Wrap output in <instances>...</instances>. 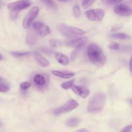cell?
Segmentation results:
<instances>
[{
	"label": "cell",
	"instance_id": "cell-1",
	"mask_svg": "<svg viewBox=\"0 0 132 132\" xmlns=\"http://www.w3.org/2000/svg\"><path fill=\"white\" fill-rule=\"evenodd\" d=\"M87 55L91 62L97 67H102L106 62V57L100 47L95 44L91 43L87 47Z\"/></svg>",
	"mask_w": 132,
	"mask_h": 132
},
{
	"label": "cell",
	"instance_id": "cell-2",
	"mask_svg": "<svg viewBox=\"0 0 132 132\" xmlns=\"http://www.w3.org/2000/svg\"><path fill=\"white\" fill-rule=\"evenodd\" d=\"M106 100V95L104 92H96L89 100L87 107L88 111L90 113H96L101 111L105 106Z\"/></svg>",
	"mask_w": 132,
	"mask_h": 132
},
{
	"label": "cell",
	"instance_id": "cell-3",
	"mask_svg": "<svg viewBox=\"0 0 132 132\" xmlns=\"http://www.w3.org/2000/svg\"><path fill=\"white\" fill-rule=\"evenodd\" d=\"M57 29L60 34L69 38H78L86 34V32L78 28L68 26L65 24H60L57 26Z\"/></svg>",
	"mask_w": 132,
	"mask_h": 132
},
{
	"label": "cell",
	"instance_id": "cell-4",
	"mask_svg": "<svg viewBox=\"0 0 132 132\" xmlns=\"http://www.w3.org/2000/svg\"><path fill=\"white\" fill-rule=\"evenodd\" d=\"M32 81L37 89L41 91H44L48 86L49 76L45 73H37L32 76Z\"/></svg>",
	"mask_w": 132,
	"mask_h": 132
},
{
	"label": "cell",
	"instance_id": "cell-5",
	"mask_svg": "<svg viewBox=\"0 0 132 132\" xmlns=\"http://www.w3.org/2000/svg\"><path fill=\"white\" fill-rule=\"evenodd\" d=\"M32 3L30 0H20L9 4L7 8L10 12L18 13L20 11L29 7Z\"/></svg>",
	"mask_w": 132,
	"mask_h": 132
},
{
	"label": "cell",
	"instance_id": "cell-6",
	"mask_svg": "<svg viewBox=\"0 0 132 132\" xmlns=\"http://www.w3.org/2000/svg\"><path fill=\"white\" fill-rule=\"evenodd\" d=\"M39 12V8L37 6L33 7L24 18L23 22V26L25 29H28L32 24L34 21L37 18Z\"/></svg>",
	"mask_w": 132,
	"mask_h": 132
},
{
	"label": "cell",
	"instance_id": "cell-7",
	"mask_svg": "<svg viewBox=\"0 0 132 132\" xmlns=\"http://www.w3.org/2000/svg\"><path fill=\"white\" fill-rule=\"evenodd\" d=\"M105 11L100 8L89 9L85 12L87 18L91 21L98 22L102 20L105 15Z\"/></svg>",
	"mask_w": 132,
	"mask_h": 132
},
{
	"label": "cell",
	"instance_id": "cell-8",
	"mask_svg": "<svg viewBox=\"0 0 132 132\" xmlns=\"http://www.w3.org/2000/svg\"><path fill=\"white\" fill-rule=\"evenodd\" d=\"M78 106V103L75 100L73 99H70L62 106L55 109L54 111V113L55 114L67 113L74 110Z\"/></svg>",
	"mask_w": 132,
	"mask_h": 132
},
{
	"label": "cell",
	"instance_id": "cell-9",
	"mask_svg": "<svg viewBox=\"0 0 132 132\" xmlns=\"http://www.w3.org/2000/svg\"><path fill=\"white\" fill-rule=\"evenodd\" d=\"M113 11L117 14L120 16H128L132 15V7L124 4L116 5L114 7Z\"/></svg>",
	"mask_w": 132,
	"mask_h": 132
},
{
	"label": "cell",
	"instance_id": "cell-10",
	"mask_svg": "<svg viewBox=\"0 0 132 132\" xmlns=\"http://www.w3.org/2000/svg\"><path fill=\"white\" fill-rule=\"evenodd\" d=\"M34 30L40 36L44 37L49 35L51 31L48 26L41 22H35L32 24Z\"/></svg>",
	"mask_w": 132,
	"mask_h": 132
},
{
	"label": "cell",
	"instance_id": "cell-11",
	"mask_svg": "<svg viewBox=\"0 0 132 132\" xmlns=\"http://www.w3.org/2000/svg\"><path fill=\"white\" fill-rule=\"evenodd\" d=\"M88 38L87 37H83L75 39L65 40L64 44L70 47H82V46L87 42Z\"/></svg>",
	"mask_w": 132,
	"mask_h": 132
},
{
	"label": "cell",
	"instance_id": "cell-12",
	"mask_svg": "<svg viewBox=\"0 0 132 132\" xmlns=\"http://www.w3.org/2000/svg\"><path fill=\"white\" fill-rule=\"evenodd\" d=\"M71 88L75 94L82 98H86L89 94V90L84 86H75L73 85Z\"/></svg>",
	"mask_w": 132,
	"mask_h": 132
},
{
	"label": "cell",
	"instance_id": "cell-13",
	"mask_svg": "<svg viewBox=\"0 0 132 132\" xmlns=\"http://www.w3.org/2000/svg\"><path fill=\"white\" fill-rule=\"evenodd\" d=\"M34 56L37 60V61L39 63L40 65H41L43 67H47L49 65L50 62L49 61L43 56H42L40 54L37 52L34 53Z\"/></svg>",
	"mask_w": 132,
	"mask_h": 132
},
{
	"label": "cell",
	"instance_id": "cell-14",
	"mask_svg": "<svg viewBox=\"0 0 132 132\" xmlns=\"http://www.w3.org/2000/svg\"><path fill=\"white\" fill-rule=\"evenodd\" d=\"M37 36L34 31L30 30L28 32L26 37V42L28 44L30 45H34L37 42Z\"/></svg>",
	"mask_w": 132,
	"mask_h": 132
},
{
	"label": "cell",
	"instance_id": "cell-15",
	"mask_svg": "<svg viewBox=\"0 0 132 132\" xmlns=\"http://www.w3.org/2000/svg\"><path fill=\"white\" fill-rule=\"evenodd\" d=\"M52 73L59 77H61L62 78H70L72 77H73L75 74L74 73H68V72H61L59 71H56V70H53L51 71Z\"/></svg>",
	"mask_w": 132,
	"mask_h": 132
},
{
	"label": "cell",
	"instance_id": "cell-16",
	"mask_svg": "<svg viewBox=\"0 0 132 132\" xmlns=\"http://www.w3.org/2000/svg\"><path fill=\"white\" fill-rule=\"evenodd\" d=\"M55 55L56 59L60 64L63 65H67L69 63V59L66 55L59 52L56 53Z\"/></svg>",
	"mask_w": 132,
	"mask_h": 132
},
{
	"label": "cell",
	"instance_id": "cell-17",
	"mask_svg": "<svg viewBox=\"0 0 132 132\" xmlns=\"http://www.w3.org/2000/svg\"><path fill=\"white\" fill-rule=\"evenodd\" d=\"M110 37L114 39H118L120 40H126L128 39L130 37L127 34L123 32H119V33H114L110 35Z\"/></svg>",
	"mask_w": 132,
	"mask_h": 132
},
{
	"label": "cell",
	"instance_id": "cell-18",
	"mask_svg": "<svg viewBox=\"0 0 132 132\" xmlns=\"http://www.w3.org/2000/svg\"><path fill=\"white\" fill-rule=\"evenodd\" d=\"M80 120L77 118H73L67 120L66 124L68 126L70 127H74L77 126L80 123Z\"/></svg>",
	"mask_w": 132,
	"mask_h": 132
},
{
	"label": "cell",
	"instance_id": "cell-19",
	"mask_svg": "<svg viewBox=\"0 0 132 132\" xmlns=\"http://www.w3.org/2000/svg\"><path fill=\"white\" fill-rule=\"evenodd\" d=\"M30 86H31V84L28 81L23 82L20 84V90L23 93H25L27 89L29 88Z\"/></svg>",
	"mask_w": 132,
	"mask_h": 132
},
{
	"label": "cell",
	"instance_id": "cell-20",
	"mask_svg": "<svg viewBox=\"0 0 132 132\" xmlns=\"http://www.w3.org/2000/svg\"><path fill=\"white\" fill-rule=\"evenodd\" d=\"M44 4L47 6L48 7L51 8L52 9L56 10L57 7L56 5L54 3V2L52 0H41Z\"/></svg>",
	"mask_w": 132,
	"mask_h": 132
},
{
	"label": "cell",
	"instance_id": "cell-21",
	"mask_svg": "<svg viewBox=\"0 0 132 132\" xmlns=\"http://www.w3.org/2000/svg\"><path fill=\"white\" fill-rule=\"evenodd\" d=\"M31 54V52H23V53H20V52H11V54L15 57H24V56L29 55Z\"/></svg>",
	"mask_w": 132,
	"mask_h": 132
},
{
	"label": "cell",
	"instance_id": "cell-22",
	"mask_svg": "<svg viewBox=\"0 0 132 132\" xmlns=\"http://www.w3.org/2000/svg\"><path fill=\"white\" fill-rule=\"evenodd\" d=\"M74 82V79H72V80H70L69 81L63 82L61 85V87L64 89H69L70 88L72 87V86L73 85Z\"/></svg>",
	"mask_w": 132,
	"mask_h": 132
},
{
	"label": "cell",
	"instance_id": "cell-23",
	"mask_svg": "<svg viewBox=\"0 0 132 132\" xmlns=\"http://www.w3.org/2000/svg\"><path fill=\"white\" fill-rule=\"evenodd\" d=\"M95 0H83L81 3V7L84 9H87L91 6Z\"/></svg>",
	"mask_w": 132,
	"mask_h": 132
},
{
	"label": "cell",
	"instance_id": "cell-24",
	"mask_svg": "<svg viewBox=\"0 0 132 132\" xmlns=\"http://www.w3.org/2000/svg\"><path fill=\"white\" fill-rule=\"evenodd\" d=\"M73 13L75 17L79 18L80 15V9L78 5H75L73 8Z\"/></svg>",
	"mask_w": 132,
	"mask_h": 132
},
{
	"label": "cell",
	"instance_id": "cell-25",
	"mask_svg": "<svg viewBox=\"0 0 132 132\" xmlns=\"http://www.w3.org/2000/svg\"><path fill=\"white\" fill-rule=\"evenodd\" d=\"M123 0H102V2L106 5H114L119 4Z\"/></svg>",
	"mask_w": 132,
	"mask_h": 132
},
{
	"label": "cell",
	"instance_id": "cell-26",
	"mask_svg": "<svg viewBox=\"0 0 132 132\" xmlns=\"http://www.w3.org/2000/svg\"><path fill=\"white\" fill-rule=\"evenodd\" d=\"M49 42H50V45L53 47H57L61 44V43L60 41H59V40L54 39H52L50 40Z\"/></svg>",
	"mask_w": 132,
	"mask_h": 132
},
{
	"label": "cell",
	"instance_id": "cell-27",
	"mask_svg": "<svg viewBox=\"0 0 132 132\" xmlns=\"http://www.w3.org/2000/svg\"><path fill=\"white\" fill-rule=\"evenodd\" d=\"M81 48H82V47L75 48V50L72 53V54H71V59L72 60H74L75 59V58H76V56H77L78 53L79 51L81 49Z\"/></svg>",
	"mask_w": 132,
	"mask_h": 132
},
{
	"label": "cell",
	"instance_id": "cell-28",
	"mask_svg": "<svg viewBox=\"0 0 132 132\" xmlns=\"http://www.w3.org/2000/svg\"><path fill=\"white\" fill-rule=\"evenodd\" d=\"M109 48L112 50H118L120 48V45L117 43L113 42L109 44Z\"/></svg>",
	"mask_w": 132,
	"mask_h": 132
},
{
	"label": "cell",
	"instance_id": "cell-29",
	"mask_svg": "<svg viewBox=\"0 0 132 132\" xmlns=\"http://www.w3.org/2000/svg\"><path fill=\"white\" fill-rule=\"evenodd\" d=\"M132 125H128L123 128L119 132H131Z\"/></svg>",
	"mask_w": 132,
	"mask_h": 132
},
{
	"label": "cell",
	"instance_id": "cell-30",
	"mask_svg": "<svg viewBox=\"0 0 132 132\" xmlns=\"http://www.w3.org/2000/svg\"><path fill=\"white\" fill-rule=\"evenodd\" d=\"M9 89V88L7 85L0 84V92H7Z\"/></svg>",
	"mask_w": 132,
	"mask_h": 132
},
{
	"label": "cell",
	"instance_id": "cell-31",
	"mask_svg": "<svg viewBox=\"0 0 132 132\" xmlns=\"http://www.w3.org/2000/svg\"><path fill=\"white\" fill-rule=\"evenodd\" d=\"M123 27V25L121 24H117L115 25L114 26H113L111 29V31H115L116 30H118L120 29H121V28H122Z\"/></svg>",
	"mask_w": 132,
	"mask_h": 132
},
{
	"label": "cell",
	"instance_id": "cell-32",
	"mask_svg": "<svg viewBox=\"0 0 132 132\" xmlns=\"http://www.w3.org/2000/svg\"><path fill=\"white\" fill-rule=\"evenodd\" d=\"M41 51L43 52L45 54H51L53 52L52 50L49 48H47V47H43L42 48H41Z\"/></svg>",
	"mask_w": 132,
	"mask_h": 132
},
{
	"label": "cell",
	"instance_id": "cell-33",
	"mask_svg": "<svg viewBox=\"0 0 132 132\" xmlns=\"http://www.w3.org/2000/svg\"><path fill=\"white\" fill-rule=\"evenodd\" d=\"M0 84L1 85H7V82L4 79H3L2 77H0Z\"/></svg>",
	"mask_w": 132,
	"mask_h": 132
},
{
	"label": "cell",
	"instance_id": "cell-34",
	"mask_svg": "<svg viewBox=\"0 0 132 132\" xmlns=\"http://www.w3.org/2000/svg\"><path fill=\"white\" fill-rule=\"evenodd\" d=\"M129 70H130L131 73L132 74V56L130 58V61H129Z\"/></svg>",
	"mask_w": 132,
	"mask_h": 132
},
{
	"label": "cell",
	"instance_id": "cell-35",
	"mask_svg": "<svg viewBox=\"0 0 132 132\" xmlns=\"http://www.w3.org/2000/svg\"><path fill=\"white\" fill-rule=\"evenodd\" d=\"M76 132H88V130L87 129L83 128V129H81L78 130Z\"/></svg>",
	"mask_w": 132,
	"mask_h": 132
},
{
	"label": "cell",
	"instance_id": "cell-36",
	"mask_svg": "<svg viewBox=\"0 0 132 132\" xmlns=\"http://www.w3.org/2000/svg\"><path fill=\"white\" fill-rule=\"evenodd\" d=\"M3 5H4V3H3V2L2 1L0 0V8H1L3 7Z\"/></svg>",
	"mask_w": 132,
	"mask_h": 132
},
{
	"label": "cell",
	"instance_id": "cell-37",
	"mask_svg": "<svg viewBox=\"0 0 132 132\" xmlns=\"http://www.w3.org/2000/svg\"><path fill=\"white\" fill-rule=\"evenodd\" d=\"M59 1H61V2H68L69 1V0H58Z\"/></svg>",
	"mask_w": 132,
	"mask_h": 132
},
{
	"label": "cell",
	"instance_id": "cell-38",
	"mask_svg": "<svg viewBox=\"0 0 132 132\" xmlns=\"http://www.w3.org/2000/svg\"><path fill=\"white\" fill-rule=\"evenodd\" d=\"M3 59V57L1 55H0V60H2Z\"/></svg>",
	"mask_w": 132,
	"mask_h": 132
},
{
	"label": "cell",
	"instance_id": "cell-39",
	"mask_svg": "<svg viewBox=\"0 0 132 132\" xmlns=\"http://www.w3.org/2000/svg\"><path fill=\"white\" fill-rule=\"evenodd\" d=\"M130 104H131V107H132V99L130 100Z\"/></svg>",
	"mask_w": 132,
	"mask_h": 132
},
{
	"label": "cell",
	"instance_id": "cell-40",
	"mask_svg": "<svg viewBox=\"0 0 132 132\" xmlns=\"http://www.w3.org/2000/svg\"><path fill=\"white\" fill-rule=\"evenodd\" d=\"M2 126V123H1V122L0 121V127H1Z\"/></svg>",
	"mask_w": 132,
	"mask_h": 132
}]
</instances>
